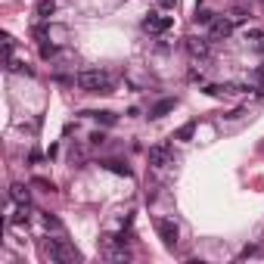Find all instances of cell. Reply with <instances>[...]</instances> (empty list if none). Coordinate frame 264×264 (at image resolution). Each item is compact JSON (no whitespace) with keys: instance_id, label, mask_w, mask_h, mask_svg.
<instances>
[{"instance_id":"6da1fadb","label":"cell","mask_w":264,"mask_h":264,"mask_svg":"<svg viewBox=\"0 0 264 264\" xmlns=\"http://www.w3.org/2000/svg\"><path fill=\"white\" fill-rule=\"evenodd\" d=\"M75 84L87 90V94H112V78L106 72H100V68H84V72H78Z\"/></svg>"},{"instance_id":"7a4b0ae2","label":"cell","mask_w":264,"mask_h":264,"mask_svg":"<svg viewBox=\"0 0 264 264\" xmlns=\"http://www.w3.org/2000/svg\"><path fill=\"white\" fill-rule=\"evenodd\" d=\"M41 252H44V258H50V261H72V258H78V252L68 249L62 239H44Z\"/></svg>"},{"instance_id":"3957f363","label":"cell","mask_w":264,"mask_h":264,"mask_svg":"<svg viewBox=\"0 0 264 264\" xmlns=\"http://www.w3.org/2000/svg\"><path fill=\"white\" fill-rule=\"evenodd\" d=\"M156 230H158V236H162V243H165L168 249H174V246H177L180 230H177V224H174V221H168V217H158V221H156Z\"/></svg>"},{"instance_id":"277c9868","label":"cell","mask_w":264,"mask_h":264,"mask_svg":"<svg viewBox=\"0 0 264 264\" xmlns=\"http://www.w3.org/2000/svg\"><path fill=\"white\" fill-rule=\"evenodd\" d=\"M171 146L168 143H158V146H149V165H156V168H165L171 165Z\"/></svg>"},{"instance_id":"5b68a950","label":"cell","mask_w":264,"mask_h":264,"mask_svg":"<svg viewBox=\"0 0 264 264\" xmlns=\"http://www.w3.org/2000/svg\"><path fill=\"white\" fill-rule=\"evenodd\" d=\"M171 25H174V19H171V16H146L143 19V28L146 31H153V34H162V31H168Z\"/></svg>"},{"instance_id":"8992f818","label":"cell","mask_w":264,"mask_h":264,"mask_svg":"<svg viewBox=\"0 0 264 264\" xmlns=\"http://www.w3.org/2000/svg\"><path fill=\"white\" fill-rule=\"evenodd\" d=\"M230 31H233V22H230V19H214V22H211V41L230 38Z\"/></svg>"},{"instance_id":"52a82bcc","label":"cell","mask_w":264,"mask_h":264,"mask_svg":"<svg viewBox=\"0 0 264 264\" xmlns=\"http://www.w3.org/2000/svg\"><path fill=\"white\" fill-rule=\"evenodd\" d=\"M174 106H177V100L174 97H165V100H158L153 109H149V118H162V115H168V112H174Z\"/></svg>"},{"instance_id":"ba28073f","label":"cell","mask_w":264,"mask_h":264,"mask_svg":"<svg viewBox=\"0 0 264 264\" xmlns=\"http://www.w3.org/2000/svg\"><path fill=\"white\" fill-rule=\"evenodd\" d=\"M187 50H190V56H209V41H202V38H187Z\"/></svg>"},{"instance_id":"9c48e42d","label":"cell","mask_w":264,"mask_h":264,"mask_svg":"<svg viewBox=\"0 0 264 264\" xmlns=\"http://www.w3.org/2000/svg\"><path fill=\"white\" fill-rule=\"evenodd\" d=\"M246 41H252L258 53H264V28H246Z\"/></svg>"},{"instance_id":"30bf717a","label":"cell","mask_w":264,"mask_h":264,"mask_svg":"<svg viewBox=\"0 0 264 264\" xmlns=\"http://www.w3.org/2000/svg\"><path fill=\"white\" fill-rule=\"evenodd\" d=\"M9 196H13V202H19V205H28V199H31V193L22 187V183H13L9 187Z\"/></svg>"},{"instance_id":"8fae6325","label":"cell","mask_w":264,"mask_h":264,"mask_svg":"<svg viewBox=\"0 0 264 264\" xmlns=\"http://www.w3.org/2000/svg\"><path fill=\"white\" fill-rule=\"evenodd\" d=\"M193 22H196V25H211V22H214V13H211V9H196Z\"/></svg>"},{"instance_id":"7c38bea8","label":"cell","mask_w":264,"mask_h":264,"mask_svg":"<svg viewBox=\"0 0 264 264\" xmlns=\"http://www.w3.org/2000/svg\"><path fill=\"white\" fill-rule=\"evenodd\" d=\"M90 115H94V118H97L100 124H109V128H112V124H115V121H118L115 115H112V112H90Z\"/></svg>"},{"instance_id":"4fadbf2b","label":"cell","mask_w":264,"mask_h":264,"mask_svg":"<svg viewBox=\"0 0 264 264\" xmlns=\"http://www.w3.org/2000/svg\"><path fill=\"white\" fill-rule=\"evenodd\" d=\"M103 165H106L109 171H115V174H124V177H131V168H128V165H121V162H103Z\"/></svg>"},{"instance_id":"5bb4252c","label":"cell","mask_w":264,"mask_h":264,"mask_svg":"<svg viewBox=\"0 0 264 264\" xmlns=\"http://www.w3.org/2000/svg\"><path fill=\"white\" fill-rule=\"evenodd\" d=\"M13 47H16V41L6 34V38H3V62H9V59H13Z\"/></svg>"},{"instance_id":"9a60e30c","label":"cell","mask_w":264,"mask_h":264,"mask_svg":"<svg viewBox=\"0 0 264 264\" xmlns=\"http://www.w3.org/2000/svg\"><path fill=\"white\" fill-rule=\"evenodd\" d=\"M44 227H47V230H56V233H59V230H62V224H59V217H53V214H44Z\"/></svg>"},{"instance_id":"2e32d148","label":"cell","mask_w":264,"mask_h":264,"mask_svg":"<svg viewBox=\"0 0 264 264\" xmlns=\"http://www.w3.org/2000/svg\"><path fill=\"white\" fill-rule=\"evenodd\" d=\"M193 131H196V121H190V124H183V128L177 131V140H190Z\"/></svg>"},{"instance_id":"e0dca14e","label":"cell","mask_w":264,"mask_h":264,"mask_svg":"<svg viewBox=\"0 0 264 264\" xmlns=\"http://www.w3.org/2000/svg\"><path fill=\"white\" fill-rule=\"evenodd\" d=\"M50 13H53V0H41V3H38V16L47 19Z\"/></svg>"},{"instance_id":"ac0fdd59","label":"cell","mask_w":264,"mask_h":264,"mask_svg":"<svg viewBox=\"0 0 264 264\" xmlns=\"http://www.w3.org/2000/svg\"><path fill=\"white\" fill-rule=\"evenodd\" d=\"M31 183H34V187H41V190H47V193L53 190V183H50V180H44V177H34Z\"/></svg>"},{"instance_id":"d6986e66","label":"cell","mask_w":264,"mask_h":264,"mask_svg":"<svg viewBox=\"0 0 264 264\" xmlns=\"http://www.w3.org/2000/svg\"><path fill=\"white\" fill-rule=\"evenodd\" d=\"M53 53H56V47H53V44H41V56H44V59H50Z\"/></svg>"},{"instance_id":"ffe728a7","label":"cell","mask_w":264,"mask_h":264,"mask_svg":"<svg viewBox=\"0 0 264 264\" xmlns=\"http://www.w3.org/2000/svg\"><path fill=\"white\" fill-rule=\"evenodd\" d=\"M90 143H94V146H103V143H106V134H90Z\"/></svg>"},{"instance_id":"44dd1931","label":"cell","mask_w":264,"mask_h":264,"mask_svg":"<svg viewBox=\"0 0 264 264\" xmlns=\"http://www.w3.org/2000/svg\"><path fill=\"white\" fill-rule=\"evenodd\" d=\"M158 6H162V9H174L177 0H158Z\"/></svg>"},{"instance_id":"7402d4cb","label":"cell","mask_w":264,"mask_h":264,"mask_svg":"<svg viewBox=\"0 0 264 264\" xmlns=\"http://www.w3.org/2000/svg\"><path fill=\"white\" fill-rule=\"evenodd\" d=\"M249 255H255V246H246L243 252H239V258H249Z\"/></svg>"},{"instance_id":"603a6c76","label":"cell","mask_w":264,"mask_h":264,"mask_svg":"<svg viewBox=\"0 0 264 264\" xmlns=\"http://www.w3.org/2000/svg\"><path fill=\"white\" fill-rule=\"evenodd\" d=\"M258 78H261V81H264V65H261V68H258Z\"/></svg>"}]
</instances>
